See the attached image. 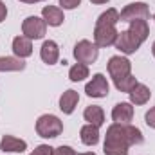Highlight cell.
Wrapping results in <instances>:
<instances>
[{
  "mask_svg": "<svg viewBox=\"0 0 155 155\" xmlns=\"http://www.w3.org/2000/svg\"><path fill=\"white\" fill-rule=\"evenodd\" d=\"M22 33L29 40H41L47 33V24L43 18L38 16H27L22 24Z\"/></svg>",
  "mask_w": 155,
  "mask_h": 155,
  "instance_id": "5",
  "label": "cell"
},
{
  "mask_svg": "<svg viewBox=\"0 0 155 155\" xmlns=\"http://www.w3.org/2000/svg\"><path fill=\"white\" fill-rule=\"evenodd\" d=\"M144 121H146V124H148L150 128H155V107H153V108H150V110L146 112Z\"/></svg>",
  "mask_w": 155,
  "mask_h": 155,
  "instance_id": "25",
  "label": "cell"
},
{
  "mask_svg": "<svg viewBox=\"0 0 155 155\" xmlns=\"http://www.w3.org/2000/svg\"><path fill=\"white\" fill-rule=\"evenodd\" d=\"M52 150L54 148H51L49 144H40V146L35 148V152L29 153V155H52Z\"/></svg>",
  "mask_w": 155,
  "mask_h": 155,
  "instance_id": "23",
  "label": "cell"
},
{
  "mask_svg": "<svg viewBox=\"0 0 155 155\" xmlns=\"http://www.w3.org/2000/svg\"><path fill=\"white\" fill-rule=\"evenodd\" d=\"M128 94H130V101H132L134 105H144V103H148L150 97H152L150 88H148L146 85H143V83H137Z\"/></svg>",
  "mask_w": 155,
  "mask_h": 155,
  "instance_id": "15",
  "label": "cell"
},
{
  "mask_svg": "<svg viewBox=\"0 0 155 155\" xmlns=\"http://www.w3.org/2000/svg\"><path fill=\"white\" fill-rule=\"evenodd\" d=\"M153 20H155V15H153Z\"/></svg>",
  "mask_w": 155,
  "mask_h": 155,
  "instance_id": "32",
  "label": "cell"
},
{
  "mask_svg": "<svg viewBox=\"0 0 155 155\" xmlns=\"http://www.w3.org/2000/svg\"><path fill=\"white\" fill-rule=\"evenodd\" d=\"M114 45L123 54H134L141 47V41L135 38L130 31H121V33H117V38H116Z\"/></svg>",
  "mask_w": 155,
  "mask_h": 155,
  "instance_id": "8",
  "label": "cell"
},
{
  "mask_svg": "<svg viewBox=\"0 0 155 155\" xmlns=\"http://www.w3.org/2000/svg\"><path fill=\"white\" fill-rule=\"evenodd\" d=\"M99 56V49L96 43L88 41V40H81L78 41L76 47H74V58L78 60V63H83V65H88V63H94Z\"/></svg>",
  "mask_w": 155,
  "mask_h": 155,
  "instance_id": "4",
  "label": "cell"
},
{
  "mask_svg": "<svg viewBox=\"0 0 155 155\" xmlns=\"http://www.w3.org/2000/svg\"><path fill=\"white\" fill-rule=\"evenodd\" d=\"M150 18V9L144 2H135V4H128L121 13H119V20L121 22H134V20H148Z\"/></svg>",
  "mask_w": 155,
  "mask_h": 155,
  "instance_id": "6",
  "label": "cell"
},
{
  "mask_svg": "<svg viewBox=\"0 0 155 155\" xmlns=\"http://www.w3.org/2000/svg\"><path fill=\"white\" fill-rule=\"evenodd\" d=\"M128 31L139 40L141 43L148 38V35H150V27H148L146 20H134V22H130V29Z\"/></svg>",
  "mask_w": 155,
  "mask_h": 155,
  "instance_id": "20",
  "label": "cell"
},
{
  "mask_svg": "<svg viewBox=\"0 0 155 155\" xmlns=\"http://www.w3.org/2000/svg\"><path fill=\"white\" fill-rule=\"evenodd\" d=\"M63 132V123L52 114L40 116L36 121V134L43 139H54Z\"/></svg>",
  "mask_w": 155,
  "mask_h": 155,
  "instance_id": "3",
  "label": "cell"
},
{
  "mask_svg": "<svg viewBox=\"0 0 155 155\" xmlns=\"http://www.w3.org/2000/svg\"><path fill=\"white\" fill-rule=\"evenodd\" d=\"M78 101H79V94H78L76 90L63 92L61 97H60V110L63 114H72L74 108H76V105H78Z\"/></svg>",
  "mask_w": 155,
  "mask_h": 155,
  "instance_id": "16",
  "label": "cell"
},
{
  "mask_svg": "<svg viewBox=\"0 0 155 155\" xmlns=\"http://www.w3.org/2000/svg\"><path fill=\"white\" fill-rule=\"evenodd\" d=\"M90 2H92V4H107L108 0H90Z\"/></svg>",
  "mask_w": 155,
  "mask_h": 155,
  "instance_id": "29",
  "label": "cell"
},
{
  "mask_svg": "<svg viewBox=\"0 0 155 155\" xmlns=\"http://www.w3.org/2000/svg\"><path fill=\"white\" fill-rule=\"evenodd\" d=\"M81 4V0H60V5H63V9H76Z\"/></svg>",
  "mask_w": 155,
  "mask_h": 155,
  "instance_id": "26",
  "label": "cell"
},
{
  "mask_svg": "<svg viewBox=\"0 0 155 155\" xmlns=\"http://www.w3.org/2000/svg\"><path fill=\"white\" fill-rule=\"evenodd\" d=\"M13 52L16 54V58H29L33 54V43L31 40L25 36H16L13 40Z\"/></svg>",
  "mask_w": 155,
  "mask_h": 155,
  "instance_id": "14",
  "label": "cell"
},
{
  "mask_svg": "<svg viewBox=\"0 0 155 155\" xmlns=\"http://www.w3.org/2000/svg\"><path fill=\"white\" fill-rule=\"evenodd\" d=\"M79 137H81V143L87 144V146H94L99 143V128L94 126V124H85L81 130H79Z\"/></svg>",
  "mask_w": 155,
  "mask_h": 155,
  "instance_id": "17",
  "label": "cell"
},
{
  "mask_svg": "<svg viewBox=\"0 0 155 155\" xmlns=\"http://www.w3.org/2000/svg\"><path fill=\"white\" fill-rule=\"evenodd\" d=\"M143 141H144L143 132L137 126H132L130 123L128 124L114 123L107 130L103 152H105V155H128L130 146L141 144Z\"/></svg>",
  "mask_w": 155,
  "mask_h": 155,
  "instance_id": "1",
  "label": "cell"
},
{
  "mask_svg": "<svg viewBox=\"0 0 155 155\" xmlns=\"http://www.w3.org/2000/svg\"><path fill=\"white\" fill-rule=\"evenodd\" d=\"M114 85H116L117 90H121V92H130L135 85H137V79L132 76V74H128V76L124 78H119V79H114Z\"/></svg>",
  "mask_w": 155,
  "mask_h": 155,
  "instance_id": "22",
  "label": "cell"
},
{
  "mask_svg": "<svg viewBox=\"0 0 155 155\" xmlns=\"http://www.w3.org/2000/svg\"><path fill=\"white\" fill-rule=\"evenodd\" d=\"M83 117H85V121H88V124H94V126H97V128L105 123V112H103V108L97 107V105L87 107L85 112H83Z\"/></svg>",
  "mask_w": 155,
  "mask_h": 155,
  "instance_id": "18",
  "label": "cell"
},
{
  "mask_svg": "<svg viewBox=\"0 0 155 155\" xmlns=\"http://www.w3.org/2000/svg\"><path fill=\"white\" fill-rule=\"evenodd\" d=\"M40 58L43 60V63L47 65H54L60 58V49H58V43L52 41V40H47L43 41L41 49H40Z\"/></svg>",
  "mask_w": 155,
  "mask_h": 155,
  "instance_id": "10",
  "label": "cell"
},
{
  "mask_svg": "<svg viewBox=\"0 0 155 155\" xmlns=\"http://www.w3.org/2000/svg\"><path fill=\"white\" fill-rule=\"evenodd\" d=\"M20 2H25V4H36V2H43V0H20Z\"/></svg>",
  "mask_w": 155,
  "mask_h": 155,
  "instance_id": "28",
  "label": "cell"
},
{
  "mask_svg": "<svg viewBox=\"0 0 155 155\" xmlns=\"http://www.w3.org/2000/svg\"><path fill=\"white\" fill-rule=\"evenodd\" d=\"M119 22V11L117 9H107L103 15H99L94 29V43L97 47H110L116 43L117 31L116 24Z\"/></svg>",
  "mask_w": 155,
  "mask_h": 155,
  "instance_id": "2",
  "label": "cell"
},
{
  "mask_svg": "<svg viewBox=\"0 0 155 155\" xmlns=\"http://www.w3.org/2000/svg\"><path fill=\"white\" fill-rule=\"evenodd\" d=\"M108 81H107V78L103 76V74H96V76L92 78V81L90 83H87V87H85V92H87V96H90V97H107L108 96Z\"/></svg>",
  "mask_w": 155,
  "mask_h": 155,
  "instance_id": "9",
  "label": "cell"
},
{
  "mask_svg": "<svg viewBox=\"0 0 155 155\" xmlns=\"http://www.w3.org/2000/svg\"><path fill=\"white\" fill-rule=\"evenodd\" d=\"M79 155H96V153H92V152H87V153H79Z\"/></svg>",
  "mask_w": 155,
  "mask_h": 155,
  "instance_id": "31",
  "label": "cell"
},
{
  "mask_svg": "<svg viewBox=\"0 0 155 155\" xmlns=\"http://www.w3.org/2000/svg\"><path fill=\"white\" fill-rule=\"evenodd\" d=\"M5 16H7V7H5V4L0 0V24L5 20Z\"/></svg>",
  "mask_w": 155,
  "mask_h": 155,
  "instance_id": "27",
  "label": "cell"
},
{
  "mask_svg": "<svg viewBox=\"0 0 155 155\" xmlns=\"http://www.w3.org/2000/svg\"><path fill=\"white\" fill-rule=\"evenodd\" d=\"M69 78H71V81H83L85 78H88V67L87 65H83V63H76V65H72L71 67V71H69Z\"/></svg>",
  "mask_w": 155,
  "mask_h": 155,
  "instance_id": "21",
  "label": "cell"
},
{
  "mask_svg": "<svg viewBox=\"0 0 155 155\" xmlns=\"http://www.w3.org/2000/svg\"><path fill=\"white\" fill-rule=\"evenodd\" d=\"M152 54H153V58H155V41H153V45H152Z\"/></svg>",
  "mask_w": 155,
  "mask_h": 155,
  "instance_id": "30",
  "label": "cell"
},
{
  "mask_svg": "<svg viewBox=\"0 0 155 155\" xmlns=\"http://www.w3.org/2000/svg\"><path fill=\"white\" fill-rule=\"evenodd\" d=\"M0 150L2 152H13V153H22L27 150V143L24 139H18L15 135H4L0 141Z\"/></svg>",
  "mask_w": 155,
  "mask_h": 155,
  "instance_id": "11",
  "label": "cell"
},
{
  "mask_svg": "<svg viewBox=\"0 0 155 155\" xmlns=\"http://www.w3.org/2000/svg\"><path fill=\"white\" fill-rule=\"evenodd\" d=\"M134 117V107L132 103H117L112 110V119L121 124H128Z\"/></svg>",
  "mask_w": 155,
  "mask_h": 155,
  "instance_id": "13",
  "label": "cell"
},
{
  "mask_svg": "<svg viewBox=\"0 0 155 155\" xmlns=\"http://www.w3.org/2000/svg\"><path fill=\"white\" fill-rule=\"evenodd\" d=\"M24 69H25V61L22 58H13V56L0 58V72H16Z\"/></svg>",
  "mask_w": 155,
  "mask_h": 155,
  "instance_id": "19",
  "label": "cell"
},
{
  "mask_svg": "<svg viewBox=\"0 0 155 155\" xmlns=\"http://www.w3.org/2000/svg\"><path fill=\"white\" fill-rule=\"evenodd\" d=\"M108 74L112 79H119V78H124L132 72V63L128 58H123V56H112L108 60Z\"/></svg>",
  "mask_w": 155,
  "mask_h": 155,
  "instance_id": "7",
  "label": "cell"
},
{
  "mask_svg": "<svg viewBox=\"0 0 155 155\" xmlns=\"http://www.w3.org/2000/svg\"><path fill=\"white\" fill-rule=\"evenodd\" d=\"M52 155H78L71 146H58L52 150Z\"/></svg>",
  "mask_w": 155,
  "mask_h": 155,
  "instance_id": "24",
  "label": "cell"
},
{
  "mask_svg": "<svg viewBox=\"0 0 155 155\" xmlns=\"http://www.w3.org/2000/svg\"><path fill=\"white\" fill-rule=\"evenodd\" d=\"M41 16H43V20H45V24H47V25H52V27L61 25L63 20H65L63 11H61L60 7H56V5H45V7L41 9Z\"/></svg>",
  "mask_w": 155,
  "mask_h": 155,
  "instance_id": "12",
  "label": "cell"
}]
</instances>
